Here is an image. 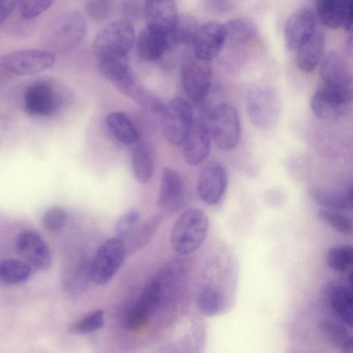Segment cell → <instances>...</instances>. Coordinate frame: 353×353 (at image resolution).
<instances>
[{"instance_id":"cell-1","label":"cell","mask_w":353,"mask_h":353,"mask_svg":"<svg viewBox=\"0 0 353 353\" xmlns=\"http://www.w3.org/2000/svg\"><path fill=\"white\" fill-rule=\"evenodd\" d=\"M86 32L84 17L77 11L65 12L54 19L47 27L42 45L52 53H63L77 47Z\"/></svg>"},{"instance_id":"cell-2","label":"cell","mask_w":353,"mask_h":353,"mask_svg":"<svg viewBox=\"0 0 353 353\" xmlns=\"http://www.w3.org/2000/svg\"><path fill=\"white\" fill-rule=\"evenodd\" d=\"M135 41L134 28L130 19H119L106 25L92 43L97 61L128 57Z\"/></svg>"},{"instance_id":"cell-3","label":"cell","mask_w":353,"mask_h":353,"mask_svg":"<svg viewBox=\"0 0 353 353\" xmlns=\"http://www.w3.org/2000/svg\"><path fill=\"white\" fill-rule=\"evenodd\" d=\"M208 229V218L204 211L192 208L182 212L171 232L173 249L181 254L196 250L204 242Z\"/></svg>"},{"instance_id":"cell-4","label":"cell","mask_w":353,"mask_h":353,"mask_svg":"<svg viewBox=\"0 0 353 353\" xmlns=\"http://www.w3.org/2000/svg\"><path fill=\"white\" fill-rule=\"evenodd\" d=\"M280 99L276 90L265 85L252 87L246 97V109L250 122L261 130L272 128L280 112Z\"/></svg>"},{"instance_id":"cell-5","label":"cell","mask_w":353,"mask_h":353,"mask_svg":"<svg viewBox=\"0 0 353 353\" xmlns=\"http://www.w3.org/2000/svg\"><path fill=\"white\" fill-rule=\"evenodd\" d=\"M212 72L209 61L196 57L192 52L184 55L181 64L182 88L190 100L201 105L212 84Z\"/></svg>"},{"instance_id":"cell-6","label":"cell","mask_w":353,"mask_h":353,"mask_svg":"<svg viewBox=\"0 0 353 353\" xmlns=\"http://www.w3.org/2000/svg\"><path fill=\"white\" fill-rule=\"evenodd\" d=\"M212 140L221 150L230 151L238 145L241 137V121L236 108L221 103L208 114Z\"/></svg>"},{"instance_id":"cell-7","label":"cell","mask_w":353,"mask_h":353,"mask_svg":"<svg viewBox=\"0 0 353 353\" xmlns=\"http://www.w3.org/2000/svg\"><path fill=\"white\" fill-rule=\"evenodd\" d=\"M161 116L162 134L165 139L173 145H182L194 121L189 101L182 97L172 99L165 105Z\"/></svg>"},{"instance_id":"cell-8","label":"cell","mask_w":353,"mask_h":353,"mask_svg":"<svg viewBox=\"0 0 353 353\" xmlns=\"http://www.w3.org/2000/svg\"><path fill=\"white\" fill-rule=\"evenodd\" d=\"M353 101V88L321 85L310 99L313 113L322 119H336L343 116Z\"/></svg>"},{"instance_id":"cell-9","label":"cell","mask_w":353,"mask_h":353,"mask_svg":"<svg viewBox=\"0 0 353 353\" xmlns=\"http://www.w3.org/2000/svg\"><path fill=\"white\" fill-rule=\"evenodd\" d=\"M126 255L123 239L112 237L97 251L90 264V278L97 285L108 283L122 265Z\"/></svg>"},{"instance_id":"cell-10","label":"cell","mask_w":353,"mask_h":353,"mask_svg":"<svg viewBox=\"0 0 353 353\" xmlns=\"http://www.w3.org/2000/svg\"><path fill=\"white\" fill-rule=\"evenodd\" d=\"M165 301L161 285L155 276L147 283L137 302L125 315V328L135 331L143 327Z\"/></svg>"},{"instance_id":"cell-11","label":"cell","mask_w":353,"mask_h":353,"mask_svg":"<svg viewBox=\"0 0 353 353\" xmlns=\"http://www.w3.org/2000/svg\"><path fill=\"white\" fill-rule=\"evenodd\" d=\"M54 54L47 50L26 49L6 53L0 59L5 70L19 75L44 71L54 64Z\"/></svg>"},{"instance_id":"cell-12","label":"cell","mask_w":353,"mask_h":353,"mask_svg":"<svg viewBox=\"0 0 353 353\" xmlns=\"http://www.w3.org/2000/svg\"><path fill=\"white\" fill-rule=\"evenodd\" d=\"M228 185V175L223 165L210 161L201 170L197 181V192L208 205H215L221 200Z\"/></svg>"},{"instance_id":"cell-13","label":"cell","mask_w":353,"mask_h":353,"mask_svg":"<svg viewBox=\"0 0 353 353\" xmlns=\"http://www.w3.org/2000/svg\"><path fill=\"white\" fill-rule=\"evenodd\" d=\"M212 140L208 123L203 119H194L182 144L186 163L191 166H197L203 163L210 154Z\"/></svg>"},{"instance_id":"cell-14","label":"cell","mask_w":353,"mask_h":353,"mask_svg":"<svg viewBox=\"0 0 353 353\" xmlns=\"http://www.w3.org/2000/svg\"><path fill=\"white\" fill-rule=\"evenodd\" d=\"M226 40L224 24L216 21L199 26L193 39L192 53L199 59L210 61L217 56Z\"/></svg>"},{"instance_id":"cell-15","label":"cell","mask_w":353,"mask_h":353,"mask_svg":"<svg viewBox=\"0 0 353 353\" xmlns=\"http://www.w3.org/2000/svg\"><path fill=\"white\" fill-rule=\"evenodd\" d=\"M15 248L31 267L44 270L50 266V252L43 239L36 231L26 230L20 232L15 241Z\"/></svg>"},{"instance_id":"cell-16","label":"cell","mask_w":353,"mask_h":353,"mask_svg":"<svg viewBox=\"0 0 353 353\" xmlns=\"http://www.w3.org/2000/svg\"><path fill=\"white\" fill-rule=\"evenodd\" d=\"M316 31V19L308 8H301L294 11L286 21L284 39L290 50L296 51Z\"/></svg>"},{"instance_id":"cell-17","label":"cell","mask_w":353,"mask_h":353,"mask_svg":"<svg viewBox=\"0 0 353 353\" xmlns=\"http://www.w3.org/2000/svg\"><path fill=\"white\" fill-rule=\"evenodd\" d=\"M112 83L123 94L147 110L153 113H162L165 104L157 96L143 87L132 70L121 75Z\"/></svg>"},{"instance_id":"cell-18","label":"cell","mask_w":353,"mask_h":353,"mask_svg":"<svg viewBox=\"0 0 353 353\" xmlns=\"http://www.w3.org/2000/svg\"><path fill=\"white\" fill-rule=\"evenodd\" d=\"M143 15L147 27L170 35L179 14L174 0H148Z\"/></svg>"},{"instance_id":"cell-19","label":"cell","mask_w":353,"mask_h":353,"mask_svg":"<svg viewBox=\"0 0 353 353\" xmlns=\"http://www.w3.org/2000/svg\"><path fill=\"white\" fill-rule=\"evenodd\" d=\"M185 185L181 175L174 169L165 168L161 173L158 205L164 211L172 212L183 205Z\"/></svg>"},{"instance_id":"cell-20","label":"cell","mask_w":353,"mask_h":353,"mask_svg":"<svg viewBox=\"0 0 353 353\" xmlns=\"http://www.w3.org/2000/svg\"><path fill=\"white\" fill-rule=\"evenodd\" d=\"M319 74L325 84L349 86L353 83V68L343 56L336 52H330L322 58Z\"/></svg>"},{"instance_id":"cell-21","label":"cell","mask_w":353,"mask_h":353,"mask_svg":"<svg viewBox=\"0 0 353 353\" xmlns=\"http://www.w3.org/2000/svg\"><path fill=\"white\" fill-rule=\"evenodd\" d=\"M90 264L88 258L79 254L69 259L65 265L63 285L68 294L77 296L85 290L90 278Z\"/></svg>"},{"instance_id":"cell-22","label":"cell","mask_w":353,"mask_h":353,"mask_svg":"<svg viewBox=\"0 0 353 353\" xmlns=\"http://www.w3.org/2000/svg\"><path fill=\"white\" fill-rule=\"evenodd\" d=\"M172 46L169 34L147 26L141 31L137 41L139 54L150 61L159 59Z\"/></svg>"},{"instance_id":"cell-23","label":"cell","mask_w":353,"mask_h":353,"mask_svg":"<svg viewBox=\"0 0 353 353\" xmlns=\"http://www.w3.org/2000/svg\"><path fill=\"white\" fill-rule=\"evenodd\" d=\"M24 105L26 112L30 114H50L55 106V99L51 87L43 83L30 85L24 93Z\"/></svg>"},{"instance_id":"cell-24","label":"cell","mask_w":353,"mask_h":353,"mask_svg":"<svg viewBox=\"0 0 353 353\" xmlns=\"http://www.w3.org/2000/svg\"><path fill=\"white\" fill-rule=\"evenodd\" d=\"M321 23L331 29L345 27L350 0H314Z\"/></svg>"},{"instance_id":"cell-25","label":"cell","mask_w":353,"mask_h":353,"mask_svg":"<svg viewBox=\"0 0 353 353\" xmlns=\"http://www.w3.org/2000/svg\"><path fill=\"white\" fill-rule=\"evenodd\" d=\"M325 38L322 32L316 30L313 35L296 51V64L305 72L313 71L323 57Z\"/></svg>"},{"instance_id":"cell-26","label":"cell","mask_w":353,"mask_h":353,"mask_svg":"<svg viewBox=\"0 0 353 353\" xmlns=\"http://www.w3.org/2000/svg\"><path fill=\"white\" fill-rule=\"evenodd\" d=\"M106 123L114 136L120 142L131 145L139 140V132L132 121L123 113H110L106 117Z\"/></svg>"},{"instance_id":"cell-27","label":"cell","mask_w":353,"mask_h":353,"mask_svg":"<svg viewBox=\"0 0 353 353\" xmlns=\"http://www.w3.org/2000/svg\"><path fill=\"white\" fill-rule=\"evenodd\" d=\"M132 167L135 179L142 184L148 183L153 174L154 161L149 147L143 143L137 144L133 150Z\"/></svg>"},{"instance_id":"cell-28","label":"cell","mask_w":353,"mask_h":353,"mask_svg":"<svg viewBox=\"0 0 353 353\" xmlns=\"http://www.w3.org/2000/svg\"><path fill=\"white\" fill-rule=\"evenodd\" d=\"M333 310L340 319L353 330V293L349 288H334L330 294Z\"/></svg>"},{"instance_id":"cell-29","label":"cell","mask_w":353,"mask_h":353,"mask_svg":"<svg viewBox=\"0 0 353 353\" xmlns=\"http://www.w3.org/2000/svg\"><path fill=\"white\" fill-rule=\"evenodd\" d=\"M320 329L325 339L340 351L353 353V336L341 323L334 321H323Z\"/></svg>"},{"instance_id":"cell-30","label":"cell","mask_w":353,"mask_h":353,"mask_svg":"<svg viewBox=\"0 0 353 353\" xmlns=\"http://www.w3.org/2000/svg\"><path fill=\"white\" fill-rule=\"evenodd\" d=\"M31 272V266L26 261L15 259L2 260L0 263L1 284L13 285L23 283Z\"/></svg>"},{"instance_id":"cell-31","label":"cell","mask_w":353,"mask_h":353,"mask_svg":"<svg viewBox=\"0 0 353 353\" xmlns=\"http://www.w3.org/2000/svg\"><path fill=\"white\" fill-rule=\"evenodd\" d=\"M199 26L197 19L191 14H179L170 34L172 45H185L192 43Z\"/></svg>"},{"instance_id":"cell-32","label":"cell","mask_w":353,"mask_h":353,"mask_svg":"<svg viewBox=\"0 0 353 353\" xmlns=\"http://www.w3.org/2000/svg\"><path fill=\"white\" fill-rule=\"evenodd\" d=\"M226 39L234 44H244L256 34V26L249 19L236 18L224 24Z\"/></svg>"},{"instance_id":"cell-33","label":"cell","mask_w":353,"mask_h":353,"mask_svg":"<svg viewBox=\"0 0 353 353\" xmlns=\"http://www.w3.org/2000/svg\"><path fill=\"white\" fill-rule=\"evenodd\" d=\"M197 303L200 312L208 316L220 314L225 304L222 293L209 286L201 288L198 294Z\"/></svg>"},{"instance_id":"cell-34","label":"cell","mask_w":353,"mask_h":353,"mask_svg":"<svg viewBox=\"0 0 353 353\" xmlns=\"http://www.w3.org/2000/svg\"><path fill=\"white\" fill-rule=\"evenodd\" d=\"M326 259L331 269L337 272L345 271L353 265V246H334L328 250Z\"/></svg>"},{"instance_id":"cell-35","label":"cell","mask_w":353,"mask_h":353,"mask_svg":"<svg viewBox=\"0 0 353 353\" xmlns=\"http://www.w3.org/2000/svg\"><path fill=\"white\" fill-rule=\"evenodd\" d=\"M318 216L323 222L338 232L353 234V220L337 210L324 208L319 210Z\"/></svg>"},{"instance_id":"cell-36","label":"cell","mask_w":353,"mask_h":353,"mask_svg":"<svg viewBox=\"0 0 353 353\" xmlns=\"http://www.w3.org/2000/svg\"><path fill=\"white\" fill-rule=\"evenodd\" d=\"M311 197L325 208L339 210L346 208L349 204L347 195L319 187H313L310 190Z\"/></svg>"},{"instance_id":"cell-37","label":"cell","mask_w":353,"mask_h":353,"mask_svg":"<svg viewBox=\"0 0 353 353\" xmlns=\"http://www.w3.org/2000/svg\"><path fill=\"white\" fill-rule=\"evenodd\" d=\"M103 325L104 312L101 310H97L72 324L69 331L72 334H85L100 330Z\"/></svg>"},{"instance_id":"cell-38","label":"cell","mask_w":353,"mask_h":353,"mask_svg":"<svg viewBox=\"0 0 353 353\" xmlns=\"http://www.w3.org/2000/svg\"><path fill=\"white\" fill-rule=\"evenodd\" d=\"M140 220V213L138 210H130L121 215L114 225L117 236L124 239L130 236L137 228Z\"/></svg>"},{"instance_id":"cell-39","label":"cell","mask_w":353,"mask_h":353,"mask_svg":"<svg viewBox=\"0 0 353 353\" xmlns=\"http://www.w3.org/2000/svg\"><path fill=\"white\" fill-rule=\"evenodd\" d=\"M112 0H87L85 12L92 21L103 22L110 15Z\"/></svg>"},{"instance_id":"cell-40","label":"cell","mask_w":353,"mask_h":353,"mask_svg":"<svg viewBox=\"0 0 353 353\" xmlns=\"http://www.w3.org/2000/svg\"><path fill=\"white\" fill-rule=\"evenodd\" d=\"M68 220L66 211L58 206L48 208L43 215V227L50 232H58L64 228Z\"/></svg>"},{"instance_id":"cell-41","label":"cell","mask_w":353,"mask_h":353,"mask_svg":"<svg viewBox=\"0 0 353 353\" xmlns=\"http://www.w3.org/2000/svg\"><path fill=\"white\" fill-rule=\"evenodd\" d=\"M54 0H21L19 14L24 20H31L41 15L52 4Z\"/></svg>"},{"instance_id":"cell-42","label":"cell","mask_w":353,"mask_h":353,"mask_svg":"<svg viewBox=\"0 0 353 353\" xmlns=\"http://www.w3.org/2000/svg\"><path fill=\"white\" fill-rule=\"evenodd\" d=\"M148 0H123V10L130 19H137L143 14L145 5Z\"/></svg>"},{"instance_id":"cell-43","label":"cell","mask_w":353,"mask_h":353,"mask_svg":"<svg viewBox=\"0 0 353 353\" xmlns=\"http://www.w3.org/2000/svg\"><path fill=\"white\" fill-rule=\"evenodd\" d=\"M21 0H0L1 23L7 21L14 10L19 6Z\"/></svg>"},{"instance_id":"cell-44","label":"cell","mask_w":353,"mask_h":353,"mask_svg":"<svg viewBox=\"0 0 353 353\" xmlns=\"http://www.w3.org/2000/svg\"><path fill=\"white\" fill-rule=\"evenodd\" d=\"M205 4L210 10L217 13L228 12L232 6L229 0H205Z\"/></svg>"},{"instance_id":"cell-45","label":"cell","mask_w":353,"mask_h":353,"mask_svg":"<svg viewBox=\"0 0 353 353\" xmlns=\"http://www.w3.org/2000/svg\"><path fill=\"white\" fill-rule=\"evenodd\" d=\"M346 48L350 56L353 58V26L349 29Z\"/></svg>"},{"instance_id":"cell-46","label":"cell","mask_w":353,"mask_h":353,"mask_svg":"<svg viewBox=\"0 0 353 353\" xmlns=\"http://www.w3.org/2000/svg\"><path fill=\"white\" fill-rule=\"evenodd\" d=\"M349 204L353 206V186H352L346 194Z\"/></svg>"},{"instance_id":"cell-47","label":"cell","mask_w":353,"mask_h":353,"mask_svg":"<svg viewBox=\"0 0 353 353\" xmlns=\"http://www.w3.org/2000/svg\"><path fill=\"white\" fill-rule=\"evenodd\" d=\"M349 289L353 293V270L350 272L348 276Z\"/></svg>"}]
</instances>
